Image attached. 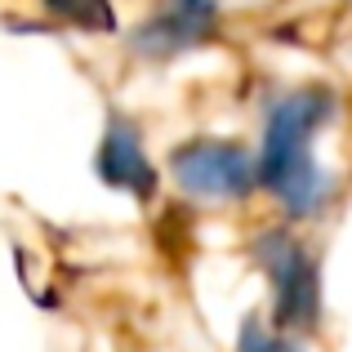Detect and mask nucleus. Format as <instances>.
Listing matches in <instances>:
<instances>
[{
	"instance_id": "1",
	"label": "nucleus",
	"mask_w": 352,
	"mask_h": 352,
	"mask_svg": "<svg viewBox=\"0 0 352 352\" xmlns=\"http://www.w3.org/2000/svg\"><path fill=\"white\" fill-rule=\"evenodd\" d=\"M339 98L326 85H294L263 112V138L254 147L258 192L276 201L290 219H308L326 201V174L312 156V138L335 120Z\"/></svg>"
},
{
	"instance_id": "2",
	"label": "nucleus",
	"mask_w": 352,
	"mask_h": 352,
	"mask_svg": "<svg viewBox=\"0 0 352 352\" xmlns=\"http://www.w3.org/2000/svg\"><path fill=\"white\" fill-rule=\"evenodd\" d=\"M170 179L183 197L228 206L258 192L254 152L236 138H188L170 152Z\"/></svg>"
},
{
	"instance_id": "3",
	"label": "nucleus",
	"mask_w": 352,
	"mask_h": 352,
	"mask_svg": "<svg viewBox=\"0 0 352 352\" xmlns=\"http://www.w3.org/2000/svg\"><path fill=\"white\" fill-rule=\"evenodd\" d=\"M219 23H223L219 0H156L125 45L138 63H170L210 45L219 36Z\"/></svg>"
},
{
	"instance_id": "4",
	"label": "nucleus",
	"mask_w": 352,
	"mask_h": 352,
	"mask_svg": "<svg viewBox=\"0 0 352 352\" xmlns=\"http://www.w3.org/2000/svg\"><path fill=\"white\" fill-rule=\"evenodd\" d=\"M258 263L267 267L276 290V317L285 326H308L317 317V263L285 228L258 236Z\"/></svg>"
},
{
	"instance_id": "5",
	"label": "nucleus",
	"mask_w": 352,
	"mask_h": 352,
	"mask_svg": "<svg viewBox=\"0 0 352 352\" xmlns=\"http://www.w3.org/2000/svg\"><path fill=\"white\" fill-rule=\"evenodd\" d=\"M98 179L116 192L147 201L156 197V165L143 147V129L129 116H112L103 129V143H98Z\"/></svg>"
},
{
	"instance_id": "6",
	"label": "nucleus",
	"mask_w": 352,
	"mask_h": 352,
	"mask_svg": "<svg viewBox=\"0 0 352 352\" xmlns=\"http://www.w3.org/2000/svg\"><path fill=\"white\" fill-rule=\"evenodd\" d=\"M41 9L63 27H76L89 36H107L116 32V9L112 0H41Z\"/></svg>"
},
{
	"instance_id": "7",
	"label": "nucleus",
	"mask_w": 352,
	"mask_h": 352,
	"mask_svg": "<svg viewBox=\"0 0 352 352\" xmlns=\"http://www.w3.org/2000/svg\"><path fill=\"white\" fill-rule=\"evenodd\" d=\"M241 352H299L290 344V339H272V335H263V330H245V344H241Z\"/></svg>"
}]
</instances>
